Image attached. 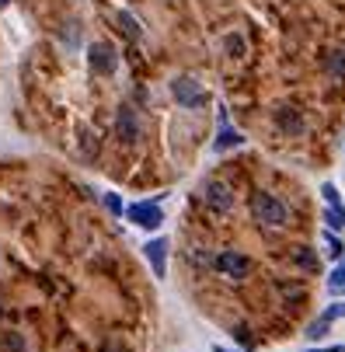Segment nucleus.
<instances>
[{"label": "nucleus", "mask_w": 345, "mask_h": 352, "mask_svg": "<svg viewBox=\"0 0 345 352\" xmlns=\"http://www.w3.org/2000/svg\"><path fill=\"white\" fill-rule=\"evenodd\" d=\"M252 217H255L258 223H265V227H286L289 210L279 203L276 195H269V192H255V195H252Z\"/></svg>", "instance_id": "obj_1"}, {"label": "nucleus", "mask_w": 345, "mask_h": 352, "mask_svg": "<svg viewBox=\"0 0 345 352\" xmlns=\"http://www.w3.org/2000/svg\"><path fill=\"white\" fill-rule=\"evenodd\" d=\"M171 94H175V102L185 105V109H203L206 105V91L199 87V80H195V77H175Z\"/></svg>", "instance_id": "obj_2"}, {"label": "nucleus", "mask_w": 345, "mask_h": 352, "mask_svg": "<svg viewBox=\"0 0 345 352\" xmlns=\"http://www.w3.org/2000/svg\"><path fill=\"white\" fill-rule=\"evenodd\" d=\"M126 217H129L136 227H143V230H157V227L164 223V213H161L157 199H151V203H133V206L126 210Z\"/></svg>", "instance_id": "obj_3"}, {"label": "nucleus", "mask_w": 345, "mask_h": 352, "mask_svg": "<svg viewBox=\"0 0 345 352\" xmlns=\"http://www.w3.org/2000/svg\"><path fill=\"white\" fill-rule=\"evenodd\" d=\"M87 63H91V70H94V74L109 77V74H115L119 56H115V49H112L109 42H94V45L87 49Z\"/></svg>", "instance_id": "obj_4"}, {"label": "nucleus", "mask_w": 345, "mask_h": 352, "mask_svg": "<svg viewBox=\"0 0 345 352\" xmlns=\"http://www.w3.org/2000/svg\"><path fill=\"white\" fill-rule=\"evenodd\" d=\"M213 265H216V272H223V276H230V279H244V276L252 272L248 255H241V251H220Z\"/></svg>", "instance_id": "obj_5"}, {"label": "nucleus", "mask_w": 345, "mask_h": 352, "mask_svg": "<svg viewBox=\"0 0 345 352\" xmlns=\"http://www.w3.org/2000/svg\"><path fill=\"white\" fill-rule=\"evenodd\" d=\"M203 199H206V206H210L213 213H230V210H234V192H230V185H223V182H206Z\"/></svg>", "instance_id": "obj_6"}, {"label": "nucleus", "mask_w": 345, "mask_h": 352, "mask_svg": "<svg viewBox=\"0 0 345 352\" xmlns=\"http://www.w3.org/2000/svg\"><path fill=\"white\" fill-rule=\"evenodd\" d=\"M143 255H146V262H151L154 276L164 279V272H168V241H164V237L146 241V244H143Z\"/></svg>", "instance_id": "obj_7"}, {"label": "nucleus", "mask_w": 345, "mask_h": 352, "mask_svg": "<svg viewBox=\"0 0 345 352\" xmlns=\"http://www.w3.org/2000/svg\"><path fill=\"white\" fill-rule=\"evenodd\" d=\"M115 129H119V140H122V143H136V140H140V122H136V112H133V109H119Z\"/></svg>", "instance_id": "obj_8"}, {"label": "nucleus", "mask_w": 345, "mask_h": 352, "mask_svg": "<svg viewBox=\"0 0 345 352\" xmlns=\"http://www.w3.org/2000/svg\"><path fill=\"white\" fill-rule=\"evenodd\" d=\"M276 126H279L282 133L297 136V133H304V116H300L297 109H279V112H276Z\"/></svg>", "instance_id": "obj_9"}, {"label": "nucleus", "mask_w": 345, "mask_h": 352, "mask_svg": "<svg viewBox=\"0 0 345 352\" xmlns=\"http://www.w3.org/2000/svg\"><path fill=\"white\" fill-rule=\"evenodd\" d=\"M241 143H244V136H241L237 129L223 126V129H220V136H216V143H213V150H216V154H223V150H230V146H241Z\"/></svg>", "instance_id": "obj_10"}, {"label": "nucleus", "mask_w": 345, "mask_h": 352, "mask_svg": "<svg viewBox=\"0 0 345 352\" xmlns=\"http://www.w3.org/2000/svg\"><path fill=\"white\" fill-rule=\"evenodd\" d=\"M324 223H328V230H345V206H328Z\"/></svg>", "instance_id": "obj_11"}, {"label": "nucleus", "mask_w": 345, "mask_h": 352, "mask_svg": "<svg viewBox=\"0 0 345 352\" xmlns=\"http://www.w3.org/2000/svg\"><path fill=\"white\" fill-rule=\"evenodd\" d=\"M293 258H297V265H300V269H307V272H318V255H314L311 248H300Z\"/></svg>", "instance_id": "obj_12"}, {"label": "nucleus", "mask_w": 345, "mask_h": 352, "mask_svg": "<svg viewBox=\"0 0 345 352\" xmlns=\"http://www.w3.org/2000/svg\"><path fill=\"white\" fill-rule=\"evenodd\" d=\"M321 195H324V203H328V206H345V203H342V195H338V188H335L331 182L321 185Z\"/></svg>", "instance_id": "obj_13"}, {"label": "nucleus", "mask_w": 345, "mask_h": 352, "mask_svg": "<svg viewBox=\"0 0 345 352\" xmlns=\"http://www.w3.org/2000/svg\"><path fill=\"white\" fill-rule=\"evenodd\" d=\"M119 25H122V32H126L129 38H140V25L133 21V14H126V11H119Z\"/></svg>", "instance_id": "obj_14"}, {"label": "nucleus", "mask_w": 345, "mask_h": 352, "mask_svg": "<svg viewBox=\"0 0 345 352\" xmlns=\"http://www.w3.org/2000/svg\"><path fill=\"white\" fill-rule=\"evenodd\" d=\"M324 244H328V255H331V258H342V251H345V248H342V241H338L331 230L324 234Z\"/></svg>", "instance_id": "obj_15"}, {"label": "nucleus", "mask_w": 345, "mask_h": 352, "mask_svg": "<svg viewBox=\"0 0 345 352\" xmlns=\"http://www.w3.org/2000/svg\"><path fill=\"white\" fill-rule=\"evenodd\" d=\"M227 53L230 56H244V38L241 35H227Z\"/></svg>", "instance_id": "obj_16"}, {"label": "nucleus", "mask_w": 345, "mask_h": 352, "mask_svg": "<svg viewBox=\"0 0 345 352\" xmlns=\"http://www.w3.org/2000/svg\"><path fill=\"white\" fill-rule=\"evenodd\" d=\"M105 206H109V213H112V217H122V199H119L115 192H109V195H105Z\"/></svg>", "instance_id": "obj_17"}, {"label": "nucleus", "mask_w": 345, "mask_h": 352, "mask_svg": "<svg viewBox=\"0 0 345 352\" xmlns=\"http://www.w3.org/2000/svg\"><path fill=\"white\" fill-rule=\"evenodd\" d=\"M331 74H335V77L345 74V53H331Z\"/></svg>", "instance_id": "obj_18"}, {"label": "nucleus", "mask_w": 345, "mask_h": 352, "mask_svg": "<svg viewBox=\"0 0 345 352\" xmlns=\"http://www.w3.org/2000/svg\"><path fill=\"white\" fill-rule=\"evenodd\" d=\"M328 286H331V289H342V286H345V265H338V269L331 272V279H328Z\"/></svg>", "instance_id": "obj_19"}, {"label": "nucleus", "mask_w": 345, "mask_h": 352, "mask_svg": "<svg viewBox=\"0 0 345 352\" xmlns=\"http://www.w3.org/2000/svg\"><path fill=\"white\" fill-rule=\"evenodd\" d=\"M328 324H331V321H324V318H321V321H314V324L307 328V335H311V338H321V335L328 331Z\"/></svg>", "instance_id": "obj_20"}, {"label": "nucleus", "mask_w": 345, "mask_h": 352, "mask_svg": "<svg viewBox=\"0 0 345 352\" xmlns=\"http://www.w3.org/2000/svg\"><path fill=\"white\" fill-rule=\"evenodd\" d=\"M335 318H345V304H331L324 311V321H335Z\"/></svg>", "instance_id": "obj_21"}, {"label": "nucleus", "mask_w": 345, "mask_h": 352, "mask_svg": "<svg viewBox=\"0 0 345 352\" xmlns=\"http://www.w3.org/2000/svg\"><path fill=\"white\" fill-rule=\"evenodd\" d=\"M311 352H345V345H328V349H311Z\"/></svg>", "instance_id": "obj_22"}, {"label": "nucleus", "mask_w": 345, "mask_h": 352, "mask_svg": "<svg viewBox=\"0 0 345 352\" xmlns=\"http://www.w3.org/2000/svg\"><path fill=\"white\" fill-rule=\"evenodd\" d=\"M102 352H119V345H105V349H102Z\"/></svg>", "instance_id": "obj_23"}, {"label": "nucleus", "mask_w": 345, "mask_h": 352, "mask_svg": "<svg viewBox=\"0 0 345 352\" xmlns=\"http://www.w3.org/2000/svg\"><path fill=\"white\" fill-rule=\"evenodd\" d=\"M213 352H234V349H223V345H216V349H213Z\"/></svg>", "instance_id": "obj_24"}, {"label": "nucleus", "mask_w": 345, "mask_h": 352, "mask_svg": "<svg viewBox=\"0 0 345 352\" xmlns=\"http://www.w3.org/2000/svg\"><path fill=\"white\" fill-rule=\"evenodd\" d=\"M8 4H11V0H0V8H8Z\"/></svg>", "instance_id": "obj_25"}]
</instances>
